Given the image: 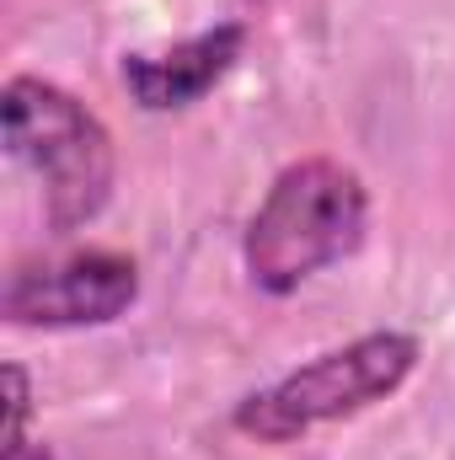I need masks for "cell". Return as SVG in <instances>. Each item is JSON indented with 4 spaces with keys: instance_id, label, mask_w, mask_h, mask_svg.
<instances>
[{
    "instance_id": "6",
    "label": "cell",
    "mask_w": 455,
    "mask_h": 460,
    "mask_svg": "<svg viewBox=\"0 0 455 460\" xmlns=\"http://www.w3.org/2000/svg\"><path fill=\"white\" fill-rule=\"evenodd\" d=\"M27 423H32V385H27V369H22V364H5V450H0V460H22V456H32V450H43V445H32Z\"/></svg>"
},
{
    "instance_id": "4",
    "label": "cell",
    "mask_w": 455,
    "mask_h": 460,
    "mask_svg": "<svg viewBox=\"0 0 455 460\" xmlns=\"http://www.w3.org/2000/svg\"><path fill=\"white\" fill-rule=\"evenodd\" d=\"M134 300H139V262L108 246H92V252L16 268L5 279L0 311L11 327L70 332V327H108Z\"/></svg>"
},
{
    "instance_id": "3",
    "label": "cell",
    "mask_w": 455,
    "mask_h": 460,
    "mask_svg": "<svg viewBox=\"0 0 455 460\" xmlns=\"http://www.w3.org/2000/svg\"><path fill=\"white\" fill-rule=\"evenodd\" d=\"M424 343L413 332H364L343 348H327L317 358H306L300 369L279 375L273 385L252 391L236 402L230 423L236 434L257 439V445H295L317 429L348 423L370 407H380L386 396H397L407 385V375L418 369Z\"/></svg>"
},
{
    "instance_id": "5",
    "label": "cell",
    "mask_w": 455,
    "mask_h": 460,
    "mask_svg": "<svg viewBox=\"0 0 455 460\" xmlns=\"http://www.w3.org/2000/svg\"><path fill=\"white\" fill-rule=\"evenodd\" d=\"M241 49H246V27L220 22V27H204V32L161 49V54H123L118 75L145 113H183V108L204 102L241 65Z\"/></svg>"
},
{
    "instance_id": "2",
    "label": "cell",
    "mask_w": 455,
    "mask_h": 460,
    "mask_svg": "<svg viewBox=\"0 0 455 460\" xmlns=\"http://www.w3.org/2000/svg\"><path fill=\"white\" fill-rule=\"evenodd\" d=\"M5 150L43 182V220L54 235L92 226L113 199L118 155L108 123L76 92L43 75H11L0 92Z\"/></svg>"
},
{
    "instance_id": "1",
    "label": "cell",
    "mask_w": 455,
    "mask_h": 460,
    "mask_svg": "<svg viewBox=\"0 0 455 460\" xmlns=\"http://www.w3.org/2000/svg\"><path fill=\"white\" fill-rule=\"evenodd\" d=\"M370 230V188L333 155L284 166L241 235V262L257 295H295L333 262H348Z\"/></svg>"
}]
</instances>
